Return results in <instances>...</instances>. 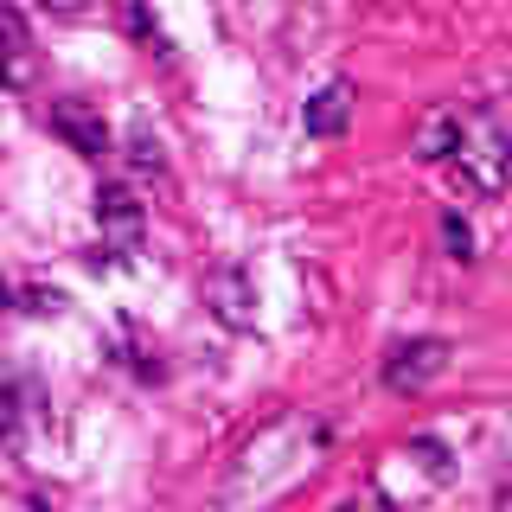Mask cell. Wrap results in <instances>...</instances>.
I'll list each match as a JSON object with an SVG mask.
<instances>
[{
	"instance_id": "1",
	"label": "cell",
	"mask_w": 512,
	"mask_h": 512,
	"mask_svg": "<svg viewBox=\"0 0 512 512\" xmlns=\"http://www.w3.org/2000/svg\"><path fill=\"white\" fill-rule=\"evenodd\" d=\"M448 173L468 199H500L506 180H512V141L500 116L487 109H461V135H455V154H448Z\"/></svg>"
},
{
	"instance_id": "2",
	"label": "cell",
	"mask_w": 512,
	"mask_h": 512,
	"mask_svg": "<svg viewBox=\"0 0 512 512\" xmlns=\"http://www.w3.org/2000/svg\"><path fill=\"white\" fill-rule=\"evenodd\" d=\"M448 346L442 333H416V340H397L391 352H384V391H397V397H416V391H429L442 372H448Z\"/></svg>"
},
{
	"instance_id": "3",
	"label": "cell",
	"mask_w": 512,
	"mask_h": 512,
	"mask_svg": "<svg viewBox=\"0 0 512 512\" xmlns=\"http://www.w3.org/2000/svg\"><path fill=\"white\" fill-rule=\"evenodd\" d=\"M52 135H58L71 154H84V160H103V154H109L103 116H96L90 103H77V96H58V103H52Z\"/></svg>"
},
{
	"instance_id": "4",
	"label": "cell",
	"mask_w": 512,
	"mask_h": 512,
	"mask_svg": "<svg viewBox=\"0 0 512 512\" xmlns=\"http://www.w3.org/2000/svg\"><path fill=\"white\" fill-rule=\"evenodd\" d=\"M205 308L218 314V327H231V333H244V327H256V288H250V276L244 269H218L212 282H205Z\"/></svg>"
},
{
	"instance_id": "5",
	"label": "cell",
	"mask_w": 512,
	"mask_h": 512,
	"mask_svg": "<svg viewBox=\"0 0 512 512\" xmlns=\"http://www.w3.org/2000/svg\"><path fill=\"white\" fill-rule=\"evenodd\" d=\"M96 224H103V237H116L122 256H135L141 244V205L128 186H96Z\"/></svg>"
},
{
	"instance_id": "6",
	"label": "cell",
	"mask_w": 512,
	"mask_h": 512,
	"mask_svg": "<svg viewBox=\"0 0 512 512\" xmlns=\"http://www.w3.org/2000/svg\"><path fill=\"white\" fill-rule=\"evenodd\" d=\"M301 122H308V135H346V122H352V84L346 77H333L327 90H314L308 96V109H301Z\"/></svg>"
},
{
	"instance_id": "7",
	"label": "cell",
	"mask_w": 512,
	"mask_h": 512,
	"mask_svg": "<svg viewBox=\"0 0 512 512\" xmlns=\"http://www.w3.org/2000/svg\"><path fill=\"white\" fill-rule=\"evenodd\" d=\"M0 84L7 90L32 84V39H26V20L13 7H0Z\"/></svg>"
},
{
	"instance_id": "8",
	"label": "cell",
	"mask_w": 512,
	"mask_h": 512,
	"mask_svg": "<svg viewBox=\"0 0 512 512\" xmlns=\"http://www.w3.org/2000/svg\"><path fill=\"white\" fill-rule=\"evenodd\" d=\"M455 135H461V109L448 103V109H429L423 122H416V160H429V167H442L448 154H455Z\"/></svg>"
},
{
	"instance_id": "9",
	"label": "cell",
	"mask_w": 512,
	"mask_h": 512,
	"mask_svg": "<svg viewBox=\"0 0 512 512\" xmlns=\"http://www.w3.org/2000/svg\"><path fill=\"white\" fill-rule=\"evenodd\" d=\"M128 167H135L141 180H160V173H167V154H160V141L148 135V122L128 128Z\"/></svg>"
},
{
	"instance_id": "10",
	"label": "cell",
	"mask_w": 512,
	"mask_h": 512,
	"mask_svg": "<svg viewBox=\"0 0 512 512\" xmlns=\"http://www.w3.org/2000/svg\"><path fill=\"white\" fill-rule=\"evenodd\" d=\"M442 244H448V256H455V263H468V256H474V231H468V218H461L455 205L442 212Z\"/></svg>"
},
{
	"instance_id": "11",
	"label": "cell",
	"mask_w": 512,
	"mask_h": 512,
	"mask_svg": "<svg viewBox=\"0 0 512 512\" xmlns=\"http://www.w3.org/2000/svg\"><path fill=\"white\" fill-rule=\"evenodd\" d=\"M128 32H141V39H154V45H160V20H154L148 7H128Z\"/></svg>"
},
{
	"instance_id": "12",
	"label": "cell",
	"mask_w": 512,
	"mask_h": 512,
	"mask_svg": "<svg viewBox=\"0 0 512 512\" xmlns=\"http://www.w3.org/2000/svg\"><path fill=\"white\" fill-rule=\"evenodd\" d=\"M26 308H32V314H58V308H64V295H45V288H32Z\"/></svg>"
},
{
	"instance_id": "13",
	"label": "cell",
	"mask_w": 512,
	"mask_h": 512,
	"mask_svg": "<svg viewBox=\"0 0 512 512\" xmlns=\"http://www.w3.org/2000/svg\"><path fill=\"white\" fill-rule=\"evenodd\" d=\"M26 512H52V506H45V500H32V506H26Z\"/></svg>"
},
{
	"instance_id": "14",
	"label": "cell",
	"mask_w": 512,
	"mask_h": 512,
	"mask_svg": "<svg viewBox=\"0 0 512 512\" xmlns=\"http://www.w3.org/2000/svg\"><path fill=\"white\" fill-rule=\"evenodd\" d=\"M0 308H7V276H0Z\"/></svg>"
}]
</instances>
